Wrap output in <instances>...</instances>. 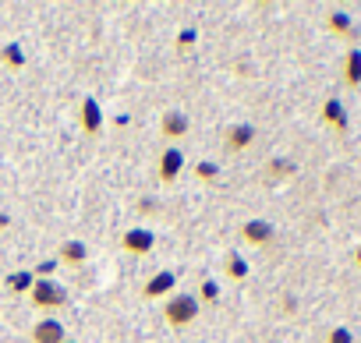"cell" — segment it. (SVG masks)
<instances>
[{
    "label": "cell",
    "mask_w": 361,
    "mask_h": 343,
    "mask_svg": "<svg viewBox=\"0 0 361 343\" xmlns=\"http://www.w3.org/2000/svg\"><path fill=\"white\" fill-rule=\"evenodd\" d=\"M163 318H166V325H173V329L192 325V322L199 318V297H195V294H173V297L166 301V308H163Z\"/></svg>",
    "instance_id": "6da1fadb"
},
{
    "label": "cell",
    "mask_w": 361,
    "mask_h": 343,
    "mask_svg": "<svg viewBox=\"0 0 361 343\" xmlns=\"http://www.w3.org/2000/svg\"><path fill=\"white\" fill-rule=\"evenodd\" d=\"M152 209H156L152 199H142V202H138V213H152Z\"/></svg>",
    "instance_id": "cb8c5ba5"
},
{
    "label": "cell",
    "mask_w": 361,
    "mask_h": 343,
    "mask_svg": "<svg viewBox=\"0 0 361 343\" xmlns=\"http://www.w3.org/2000/svg\"><path fill=\"white\" fill-rule=\"evenodd\" d=\"M241 237H245L248 244H269V241L276 237V227L266 223V220H248V223L241 227Z\"/></svg>",
    "instance_id": "3957f363"
},
{
    "label": "cell",
    "mask_w": 361,
    "mask_h": 343,
    "mask_svg": "<svg viewBox=\"0 0 361 343\" xmlns=\"http://www.w3.org/2000/svg\"><path fill=\"white\" fill-rule=\"evenodd\" d=\"M192 43H195V29H185V32L177 36V46H180V50H188Z\"/></svg>",
    "instance_id": "603a6c76"
},
{
    "label": "cell",
    "mask_w": 361,
    "mask_h": 343,
    "mask_svg": "<svg viewBox=\"0 0 361 343\" xmlns=\"http://www.w3.org/2000/svg\"><path fill=\"white\" fill-rule=\"evenodd\" d=\"M255 142V127L252 124H234L231 131H227V152H241V149H248Z\"/></svg>",
    "instance_id": "ba28073f"
},
{
    "label": "cell",
    "mask_w": 361,
    "mask_h": 343,
    "mask_svg": "<svg viewBox=\"0 0 361 343\" xmlns=\"http://www.w3.org/2000/svg\"><path fill=\"white\" fill-rule=\"evenodd\" d=\"M32 283H36V273H11L8 276V290L11 294H29Z\"/></svg>",
    "instance_id": "9a60e30c"
},
{
    "label": "cell",
    "mask_w": 361,
    "mask_h": 343,
    "mask_svg": "<svg viewBox=\"0 0 361 343\" xmlns=\"http://www.w3.org/2000/svg\"><path fill=\"white\" fill-rule=\"evenodd\" d=\"M220 297V287H216V280H202V290H199V301H216Z\"/></svg>",
    "instance_id": "44dd1931"
},
{
    "label": "cell",
    "mask_w": 361,
    "mask_h": 343,
    "mask_svg": "<svg viewBox=\"0 0 361 343\" xmlns=\"http://www.w3.org/2000/svg\"><path fill=\"white\" fill-rule=\"evenodd\" d=\"M227 276H231V280H238V283L248 276V262H245L238 251H231V255H227Z\"/></svg>",
    "instance_id": "e0dca14e"
},
{
    "label": "cell",
    "mask_w": 361,
    "mask_h": 343,
    "mask_svg": "<svg viewBox=\"0 0 361 343\" xmlns=\"http://www.w3.org/2000/svg\"><path fill=\"white\" fill-rule=\"evenodd\" d=\"M188 127H192V124H188V117L180 113V110H166V113H163V135H166V138H185Z\"/></svg>",
    "instance_id": "9c48e42d"
},
{
    "label": "cell",
    "mask_w": 361,
    "mask_h": 343,
    "mask_svg": "<svg viewBox=\"0 0 361 343\" xmlns=\"http://www.w3.org/2000/svg\"><path fill=\"white\" fill-rule=\"evenodd\" d=\"M64 343H75V339H64Z\"/></svg>",
    "instance_id": "4316f807"
},
{
    "label": "cell",
    "mask_w": 361,
    "mask_h": 343,
    "mask_svg": "<svg viewBox=\"0 0 361 343\" xmlns=\"http://www.w3.org/2000/svg\"><path fill=\"white\" fill-rule=\"evenodd\" d=\"M85 255H89V251H85L82 241H64V244H61V258H64L68 266H82Z\"/></svg>",
    "instance_id": "4fadbf2b"
},
{
    "label": "cell",
    "mask_w": 361,
    "mask_h": 343,
    "mask_svg": "<svg viewBox=\"0 0 361 343\" xmlns=\"http://www.w3.org/2000/svg\"><path fill=\"white\" fill-rule=\"evenodd\" d=\"M180 166H185V156H180V149H166V152L159 156V181H163V185L177 181Z\"/></svg>",
    "instance_id": "8992f818"
},
{
    "label": "cell",
    "mask_w": 361,
    "mask_h": 343,
    "mask_svg": "<svg viewBox=\"0 0 361 343\" xmlns=\"http://www.w3.org/2000/svg\"><path fill=\"white\" fill-rule=\"evenodd\" d=\"M29 297H32L36 308H61V304H68V290L61 283H54V280H36Z\"/></svg>",
    "instance_id": "7a4b0ae2"
},
{
    "label": "cell",
    "mask_w": 361,
    "mask_h": 343,
    "mask_svg": "<svg viewBox=\"0 0 361 343\" xmlns=\"http://www.w3.org/2000/svg\"><path fill=\"white\" fill-rule=\"evenodd\" d=\"M269 174H273V177H290V174H294V163H290V159H273V163H269Z\"/></svg>",
    "instance_id": "d6986e66"
},
{
    "label": "cell",
    "mask_w": 361,
    "mask_h": 343,
    "mask_svg": "<svg viewBox=\"0 0 361 343\" xmlns=\"http://www.w3.org/2000/svg\"><path fill=\"white\" fill-rule=\"evenodd\" d=\"M8 223H11V220H8V216H4V213H0V230H4V227H8Z\"/></svg>",
    "instance_id": "484cf974"
},
{
    "label": "cell",
    "mask_w": 361,
    "mask_h": 343,
    "mask_svg": "<svg viewBox=\"0 0 361 343\" xmlns=\"http://www.w3.org/2000/svg\"><path fill=\"white\" fill-rule=\"evenodd\" d=\"M343 82L350 89L361 85V46H350L347 50V57H343Z\"/></svg>",
    "instance_id": "30bf717a"
},
{
    "label": "cell",
    "mask_w": 361,
    "mask_h": 343,
    "mask_svg": "<svg viewBox=\"0 0 361 343\" xmlns=\"http://www.w3.org/2000/svg\"><path fill=\"white\" fill-rule=\"evenodd\" d=\"M152 234L149 230H142V227H135V230H128L124 237H121V244H124V251L128 255H149L152 251Z\"/></svg>",
    "instance_id": "277c9868"
},
{
    "label": "cell",
    "mask_w": 361,
    "mask_h": 343,
    "mask_svg": "<svg viewBox=\"0 0 361 343\" xmlns=\"http://www.w3.org/2000/svg\"><path fill=\"white\" fill-rule=\"evenodd\" d=\"M32 339H36V343H64L68 332H64V325H61L57 318H43V322H36Z\"/></svg>",
    "instance_id": "5b68a950"
},
{
    "label": "cell",
    "mask_w": 361,
    "mask_h": 343,
    "mask_svg": "<svg viewBox=\"0 0 361 343\" xmlns=\"http://www.w3.org/2000/svg\"><path fill=\"white\" fill-rule=\"evenodd\" d=\"M36 273H39V280H47V273H57V258H43L36 266Z\"/></svg>",
    "instance_id": "7402d4cb"
},
{
    "label": "cell",
    "mask_w": 361,
    "mask_h": 343,
    "mask_svg": "<svg viewBox=\"0 0 361 343\" xmlns=\"http://www.w3.org/2000/svg\"><path fill=\"white\" fill-rule=\"evenodd\" d=\"M99 127H103L99 103H96V99H85V103H82V131H85V135H99Z\"/></svg>",
    "instance_id": "8fae6325"
},
{
    "label": "cell",
    "mask_w": 361,
    "mask_h": 343,
    "mask_svg": "<svg viewBox=\"0 0 361 343\" xmlns=\"http://www.w3.org/2000/svg\"><path fill=\"white\" fill-rule=\"evenodd\" d=\"M322 120H326L329 127H336V131H347V127H350V117H347V110H343L340 99H326V103H322Z\"/></svg>",
    "instance_id": "52a82bcc"
},
{
    "label": "cell",
    "mask_w": 361,
    "mask_h": 343,
    "mask_svg": "<svg viewBox=\"0 0 361 343\" xmlns=\"http://www.w3.org/2000/svg\"><path fill=\"white\" fill-rule=\"evenodd\" d=\"M326 343H354V332H350L347 325H336V329H329Z\"/></svg>",
    "instance_id": "ffe728a7"
},
{
    "label": "cell",
    "mask_w": 361,
    "mask_h": 343,
    "mask_svg": "<svg viewBox=\"0 0 361 343\" xmlns=\"http://www.w3.org/2000/svg\"><path fill=\"white\" fill-rule=\"evenodd\" d=\"M173 283H177L173 273H156V276L142 287V294H145V297H166V294L173 290Z\"/></svg>",
    "instance_id": "7c38bea8"
},
{
    "label": "cell",
    "mask_w": 361,
    "mask_h": 343,
    "mask_svg": "<svg viewBox=\"0 0 361 343\" xmlns=\"http://www.w3.org/2000/svg\"><path fill=\"white\" fill-rule=\"evenodd\" d=\"M329 29H333L336 36H343V39H354V25H350V15H343V11H333V15H329Z\"/></svg>",
    "instance_id": "5bb4252c"
},
{
    "label": "cell",
    "mask_w": 361,
    "mask_h": 343,
    "mask_svg": "<svg viewBox=\"0 0 361 343\" xmlns=\"http://www.w3.org/2000/svg\"><path fill=\"white\" fill-rule=\"evenodd\" d=\"M195 177L199 181H216L220 177V163H199L195 166Z\"/></svg>",
    "instance_id": "ac0fdd59"
},
{
    "label": "cell",
    "mask_w": 361,
    "mask_h": 343,
    "mask_svg": "<svg viewBox=\"0 0 361 343\" xmlns=\"http://www.w3.org/2000/svg\"><path fill=\"white\" fill-rule=\"evenodd\" d=\"M0 61L8 68H25V50L18 43H8V46H0Z\"/></svg>",
    "instance_id": "2e32d148"
},
{
    "label": "cell",
    "mask_w": 361,
    "mask_h": 343,
    "mask_svg": "<svg viewBox=\"0 0 361 343\" xmlns=\"http://www.w3.org/2000/svg\"><path fill=\"white\" fill-rule=\"evenodd\" d=\"M354 266L361 269V244H357V251H354Z\"/></svg>",
    "instance_id": "d4e9b609"
}]
</instances>
